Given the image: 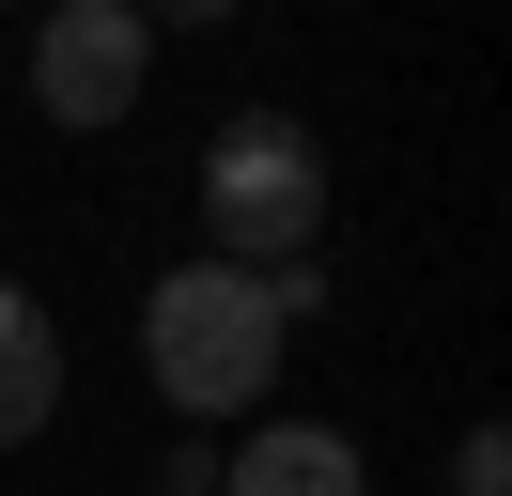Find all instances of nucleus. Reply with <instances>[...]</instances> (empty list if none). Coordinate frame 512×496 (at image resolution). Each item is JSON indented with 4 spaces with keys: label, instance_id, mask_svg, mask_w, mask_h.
I'll return each mask as SVG.
<instances>
[{
    "label": "nucleus",
    "instance_id": "obj_6",
    "mask_svg": "<svg viewBox=\"0 0 512 496\" xmlns=\"http://www.w3.org/2000/svg\"><path fill=\"white\" fill-rule=\"evenodd\" d=\"M450 496H512V434H497V419H481L466 450H450Z\"/></svg>",
    "mask_w": 512,
    "mask_h": 496
},
{
    "label": "nucleus",
    "instance_id": "obj_4",
    "mask_svg": "<svg viewBox=\"0 0 512 496\" xmlns=\"http://www.w3.org/2000/svg\"><path fill=\"white\" fill-rule=\"evenodd\" d=\"M218 496H373V465H357L342 419H264L249 450L218 465Z\"/></svg>",
    "mask_w": 512,
    "mask_h": 496
},
{
    "label": "nucleus",
    "instance_id": "obj_1",
    "mask_svg": "<svg viewBox=\"0 0 512 496\" xmlns=\"http://www.w3.org/2000/svg\"><path fill=\"white\" fill-rule=\"evenodd\" d=\"M326 310V264H171L156 295H140V372H156L171 419H249L264 388H280V341Z\"/></svg>",
    "mask_w": 512,
    "mask_h": 496
},
{
    "label": "nucleus",
    "instance_id": "obj_3",
    "mask_svg": "<svg viewBox=\"0 0 512 496\" xmlns=\"http://www.w3.org/2000/svg\"><path fill=\"white\" fill-rule=\"evenodd\" d=\"M140 78H156V16H140V0H47V31H32V109L63 124V140L125 124Z\"/></svg>",
    "mask_w": 512,
    "mask_h": 496
},
{
    "label": "nucleus",
    "instance_id": "obj_8",
    "mask_svg": "<svg viewBox=\"0 0 512 496\" xmlns=\"http://www.w3.org/2000/svg\"><path fill=\"white\" fill-rule=\"evenodd\" d=\"M156 496H218V465H202V450H171V481Z\"/></svg>",
    "mask_w": 512,
    "mask_h": 496
},
{
    "label": "nucleus",
    "instance_id": "obj_5",
    "mask_svg": "<svg viewBox=\"0 0 512 496\" xmlns=\"http://www.w3.org/2000/svg\"><path fill=\"white\" fill-rule=\"evenodd\" d=\"M63 419V326H47V295L16 264H0V450L16 434H47Z\"/></svg>",
    "mask_w": 512,
    "mask_h": 496
},
{
    "label": "nucleus",
    "instance_id": "obj_7",
    "mask_svg": "<svg viewBox=\"0 0 512 496\" xmlns=\"http://www.w3.org/2000/svg\"><path fill=\"white\" fill-rule=\"evenodd\" d=\"M140 16H156V31H233L249 0H140Z\"/></svg>",
    "mask_w": 512,
    "mask_h": 496
},
{
    "label": "nucleus",
    "instance_id": "obj_2",
    "mask_svg": "<svg viewBox=\"0 0 512 496\" xmlns=\"http://www.w3.org/2000/svg\"><path fill=\"white\" fill-rule=\"evenodd\" d=\"M326 248V140L295 109H233L218 140H202V264H311Z\"/></svg>",
    "mask_w": 512,
    "mask_h": 496
}]
</instances>
